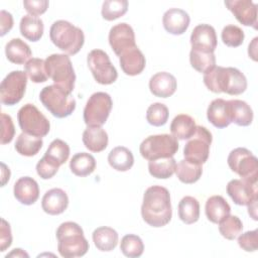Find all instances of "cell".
Segmentation results:
<instances>
[{
	"mask_svg": "<svg viewBox=\"0 0 258 258\" xmlns=\"http://www.w3.org/2000/svg\"><path fill=\"white\" fill-rule=\"evenodd\" d=\"M141 216L145 223L154 228L167 225L172 217L170 194L161 185L148 187L143 195Z\"/></svg>",
	"mask_w": 258,
	"mask_h": 258,
	"instance_id": "cell-1",
	"label": "cell"
},
{
	"mask_svg": "<svg viewBox=\"0 0 258 258\" xmlns=\"http://www.w3.org/2000/svg\"><path fill=\"white\" fill-rule=\"evenodd\" d=\"M204 84L213 93L241 95L247 89L245 75L236 68L215 67L204 74Z\"/></svg>",
	"mask_w": 258,
	"mask_h": 258,
	"instance_id": "cell-2",
	"label": "cell"
},
{
	"mask_svg": "<svg viewBox=\"0 0 258 258\" xmlns=\"http://www.w3.org/2000/svg\"><path fill=\"white\" fill-rule=\"evenodd\" d=\"M56 239L57 251L64 258L84 256L90 247L82 227L75 222L60 224L56 230Z\"/></svg>",
	"mask_w": 258,
	"mask_h": 258,
	"instance_id": "cell-3",
	"label": "cell"
},
{
	"mask_svg": "<svg viewBox=\"0 0 258 258\" xmlns=\"http://www.w3.org/2000/svg\"><path fill=\"white\" fill-rule=\"evenodd\" d=\"M51 42L67 54L78 53L84 45L85 35L81 28L67 20H57L49 29Z\"/></svg>",
	"mask_w": 258,
	"mask_h": 258,
	"instance_id": "cell-4",
	"label": "cell"
},
{
	"mask_svg": "<svg viewBox=\"0 0 258 258\" xmlns=\"http://www.w3.org/2000/svg\"><path fill=\"white\" fill-rule=\"evenodd\" d=\"M41 104L56 118H66L76 109V100L64 89L50 85L44 87L39 94Z\"/></svg>",
	"mask_w": 258,
	"mask_h": 258,
	"instance_id": "cell-5",
	"label": "cell"
},
{
	"mask_svg": "<svg viewBox=\"0 0 258 258\" xmlns=\"http://www.w3.org/2000/svg\"><path fill=\"white\" fill-rule=\"evenodd\" d=\"M45 71L54 85L71 93L75 89L76 74L69 55L53 53L45 58Z\"/></svg>",
	"mask_w": 258,
	"mask_h": 258,
	"instance_id": "cell-6",
	"label": "cell"
},
{
	"mask_svg": "<svg viewBox=\"0 0 258 258\" xmlns=\"http://www.w3.org/2000/svg\"><path fill=\"white\" fill-rule=\"evenodd\" d=\"M177 150V139L169 134L150 135L145 138L139 146L141 156L148 161L172 157Z\"/></svg>",
	"mask_w": 258,
	"mask_h": 258,
	"instance_id": "cell-7",
	"label": "cell"
},
{
	"mask_svg": "<svg viewBox=\"0 0 258 258\" xmlns=\"http://www.w3.org/2000/svg\"><path fill=\"white\" fill-rule=\"evenodd\" d=\"M227 161L231 170L240 175L242 179L257 183L258 159L250 150L244 147L235 148L229 153Z\"/></svg>",
	"mask_w": 258,
	"mask_h": 258,
	"instance_id": "cell-8",
	"label": "cell"
},
{
	"mask_svg": "<svg viewBox=\"0 0 258 258\" xmlns=\"http://www.w3.org/2000/svg\"><path fill=\"white\" fill-rule=\"evenodd\" d=\"M17 120L22 132L36 137H44L50 129L48 119L33 104L22 106L17 113Z\"/></svg>",
	"mask_w": 258,
	"mask_h": 258,
	"instance_id": "cell-9",
	"label": "cell"
},
{
	"mask_svg": "<svg viewBox=\"0 0 258 258\" xmlns=\"http://www.w3.org/2000/svg\"><path fill=\"white\" fill-rule=\"evenodd\" d=\"M113 106L112 99L105 92H97L91 95L84 109V121L87 126L104 125L110 115Z\"/></svg>",
	"mask_w": 258,
	"mask_h": 258,
	"instance_id": "cell-10",
	"label": "cell"
},
{
	"mask_svg": "<svg viewBox=\"0 0 258 258\" xmlns=\"http://www.w3.org/2000/svg\"><path fill=\"white\" fill-rule=\"evenodd\" d=\"M212 140V133L206 127L197 126L195 134L184 145V159L191 163L204 164L209 158Z\"/></svg>",
	"mask_w": 258,
	"mask_h": 258,
	"instance_id": "cell-11",
	"label": "cell"
},
{
	"mask_svg": "<svg viewBox=\"0 0 258 258\" xmlns=\"http://www.w3.org/2000/svg\"><path fill=\"white\" fill-rule=\"evenodd\" d=\"M88 67L95 79L101 85H111L116 82L118 73L112 64L109 55L102 49H93L87 57Z\"/></svg>",
	"mask_w": 258,
	"mask_h": 258,
	"instance_id": "cell-12",
	"label": "cell"
},
{
	"mask_svg": "<svg viewBox=\"0 0 258 258\" xmlns=\"http://www.w3.org/2000/svg\"><path fill=\"white\" fill-rule=\"evenodd\" d=\"M27 75L23 71L10 72L1 82L0 99L1 103L7 106L16 105L25 94Z\"/></svg>",
	"mask_w": 258,
	"mask_h": 258,
	"instance_id": "cell-13",
	"label": "cell"
},
{
	"mask_svg": "<svg viewBox=\"0 0 258 258\" xmlns=\"http://www.w3.org/2000/svg\"><path fill=\"white\" fill-rule=\"evenodd\" d=\"M109 43L116 55L120 56L125 50L136 46L133 28L125 22L114 25L109 32Z\"/></svg>",
	"mask_w": 258,
	"mask_h": 258,
	"instance_id": "cell-14",
	"label": "cell"
},
{
	"mask_svg": "<svg viewBox=\"0 0 258 258\" xmlns=\"http://www.w3.org/2000/svg\"><path fill=\"white\" fill-rule=\"evenodd\" d=\"M227 194L238 206H248L257 201V183L244 179H232L227 184Z\"/></svg>",
	"mask_w": 258,
	"mask_h": 258,
	"instance_id": "cell-15",
	"label": "cell"
},
{
	"mask_svg": "<svg viewBox=\"0 0 258 258\" xmlns=\"http://www.w3.org/2000/svg\"><path fill=\"white\" fill-rule=\"evenodd\" d=\"M226 7L245 26L257 29V5L250 0H227Z\"/></svg>",
	"mask_w": 258,
	"mask_h": 258,
	"instance_id": "cell-16",
	"label": "cell"
},
{
	"mask_svg": "<svg viewBox=\"0 0 258 258\" xmlns=\"http://www.w3.org/2000/svg\"><path fill=\"white\" fill-rule=\"evenodd\" d=\"M190 44L192 49L214 52L217 47L216 30L210 24L197 25L190 34Z\"/></svg>",
	"mask_w": 258,
	"mask_h": 258,
	"instance_id": "cell-17",
	"label": "cell"
},
{
	"mask_svg": "<svg viewBox=\"0 0 258 258\" xmlns=\"http://www.w3.org/2000/svg\"><path fill=\"white\" fill-rule=\"evenodd\" d=\"M189 15L182 9L170 8L164 12L162 23L164 29L173 35H180L185 32L189 25Z\"/></svg>",
	"mask_w": 258,
	"mask_h": 258,
	"instance_id": "cell-18",
	"label": "cell"
},
{
	"mask_svg": "<svg viewBox=\"0 0 258 258\" xmlns=\"http://www.w3.org/2000/svg\"><path fill=\"white\" fill-rule=\"evenodd\" d=\"M13 194L20 204L30 206L37 201L39 197V187L35 179L30 176H23L14 183Z\"/></svg>",
	"mask_w": 258,
	"mask_h": 258,
	"instance_id": "cell-19",
	"label": "cell"
},
{
	"mask_svg": "<svg viewBox=\"0 0 258 258\" xmlns=\"http://www.w3.org/2000/svg\"><path fill=\"white\" fill-rule=\"evenodd\" d=\"M177 83L173 75L167 72H159L149 80L150 92L158 98H168L176 91Z\"/></svg>",
	"mask_w": 258,
	"mask_h": 258,
	"instance_id": "cell-20",
	"label": "cell"
},
{
	"mask_svg": "<svg viewBox=\"0 0 258 258\" xmlns=\"http://www.w3.org/2000/svg\"><path fill=\"white\" fill-rule=\"evenodd\" d=\"M119 63L127 76H137L145 69L146 59L142 51L137 46H134L125 50L119 56Z\"/></svg>",
	"mask_w": 258,
	"mask_h": 258,
	"instance_id": "cell-21",
	"label": "cell"
},
{
	"mask_svg": "<svg viewBox=\"0 0 258 258\" xmlns=\"http://www.w3.org/2000/svg\"><path fill=\"white\" fill-rule=\"evenodd\" d=\"M69 206V198L61 188L54 187L47 190L41 200L42 210L51 216L62 214Z\"/></svg>",
	"mask_w": 258,
	"mask_h": 258,
	"instance_id": "cell-22",
	"label": "cell"
},
{
	"mask_svg": "<svg viewBox=\"0 0 258 258\" xmlns=\"http://www.w3.org/2000/svg\"><path fill=\"white\" fill-rule=\"evenodd\" d=\"M207 118L217 128H226L231 124L229 116L228 101L224 99L213 100L207 110Z\"/></svg>",
	"mask_w": 258,
	"mask_h": 258,
	"instance_id": "cell-23",
	"label": "cell"
},
{
	"mask_svg": "<svg viewBox=\"0 0 258 258\" xmlns=\"http://www.w3.org/2000/svg\"><path fill=\"white\" fill-rule=\"evenodd\" d=\"M83 143L92 152H101L108 146V134L101 126H88L83 133Z\"/></svg>",
	"mask_w": 258,
	"mask_h": 258,
	"instance_id": "cell-24",
	"label": "cell"
},
{
	"mask_svg": "<svg viewBox=\"0 0 258 258\" xmlns=\"http://www.w3.org/2000/svg\"><path fill=\"white\" fill-rule=\"evenodd\" d=\"M229 116L231 123L238 126H249L253 121V111L251 107L242 100H229L228 101Z\"/></svg>",
	"mask_w": 258,
	"mask_h": 258,
	"instance_id": "cell-25",
	"label": "cell"
},
{
	"mask_svg": "<svg viewBox=\"0 0 258 258\" xmlns=\"http://www.w3.org/2000/svg\"><path fill=\"white\" fill-rule=\"evenodd\" d=\"M205 212L210 222L219 224L230 215L231 207L222 196H213L207 200Z\"/></svg>",
	"mask_w": 258,
	"mask_h": 258,
	"instance_id": "cell-26",
	"label": "cell"
},
{
	"mask_svg": "<svg viewBox=\"0 0 258 258\" xmlns=\"http://www.w3.org/2000/svg\"><path fill=\"white\" fill-rule=\"evenodd\" d=\"M5 54L9 61L16 64L26 63L32 55L29 45L20 38H12L5 45Z\"/></svg>",
	"mask_w": 258,
	"mask_h": 258,
	"instance_id": "cell-27",
	"label": "cell"
},
{
	"mask_svg": "<svg viewBox=\"0 0 258 258\" xmlns=\"http://www.w3.org/2000/svg\"><path fill=\"white\" fill-rule=\"evenodd\" d=\"M196 128L195 119L186 114H178L170 124L171 135L179 140L189 139L195 134Z\"/></svg>",
	"mask_w": 258,
	"mask_h": 258,
	"instance_id": "cell-28",
	"label": "cell"
},
{
	"mask_svg": "<svg viewBox=\"0 0 258 258\" xmlns=\"http://www.w3.org/2000/svg\"><path fill=\"white\" fill-rule=\"evenodd\" d=\"M93 242L98 250L110 252L114 250L118 244V233L111 227L103 226L97 228L92 235Z\"/></svg>",
	"mask_w": 258,
	"mask_h": 258,
	"instance_id": "cell-29",
	"label": "cell"
},
{
	"mask_svg": "<svg viewBox=\"0 0 258 258\" xmlns=\"http://www.w3.org/2000/svg\"><path fill=\"white\" fill-rule=\"evenodd\" d=\"M19 29L24 38L35 42L42 37L44 25L40 18L32 15H24L20 20Z\"/></svg>",
	"mask_w": 258,
	"mask_h": 258,
	"instance_id": "cell-30",
	"label": "cell"
},
{
	"mask_svg": "<svg viewBox=\"0 0 258 258\" xmlns=\"http://www.w3.org/2000/svg\"><path fill=\"white\" fill-rule=\"evenodd\" d=\"M108 162L117 171H127L134 164V156L127 147L117 146L110 151Z\"/></svg>",
	"mask_w": 258,
	"mask_h": 258,
	"instance_id": "cell-31",
	"label": "cell"
},
{
	"mask_svg": "<svg viewBox=\"0 0 258 258\" xmlns=\"http://www.w3.org/2000/svg\"><path fill=\"white\" fill-rule=\"evenodd\" d=\"M71 171L77 176H88L96 168L95 157L87 152H79L75 154L70 161Z\"/></svg>",
	"mask_w": 258,
	"mask_h": 258,
	"instance_id": "cell-32",
	"label": "cell"
},
{
	"mask_svg": "<svg viewBox=\"0 0 258 258\" xmlns=\"http://www.w3.org/2000/svg\"><path fill=\"white\" fill-rule=\"evenodd\" d=\"M178 217L186 225L198 222L200 218V203L190 196L182 198L178 204Z\"/></svg>",
	"mask_w": 258,
	"mask_h": 258,
	"instance_id": "cell-33",
	"label": "cell"
},
{
	"mask_svg": "<svg viewBox=\"0 0 258 258\" xmlns=\"http://www.w3.org/2000/svg\"><path fill=\"white\" fill-rule=\"evenodd\" d=\"M43 141L40 137L22 132L16 139L15 150L23 156H34L41 149Z\"/></svg>",
	"mask_w": 258,
	"mask_h": 258,
	"instance_id": "cell-34",
	"label": "cell"
},
{
	"mask_svg": "<svg viewBox=\"0 0 258 258\" xmlns=\"http://www.w3.org/2000/svg\"><path fill=\"white\" fill-rule=\"evenodd\" d=\"M175 167L176 162L173 156L150 160L148 162V170L150 175L159 179H166L171 177L175 172Z\"/></svg>",
	"mask_w": 258,
	"mask_h": 258,
	"instance_id": "cell-35",
	"label": "cell"
},
{
	"mask_svg": "<svg viewBox=\"0 0 258 258\" xmlns=\"http://www.w3.org/2000/svg\"><path fill=\"white\" fill-rule=\"evenodd\" d=\"M175 173L177 178L186 184L197 182L203 173V167L201 164L191 163L185 159L180 160L175 167Z\"/></svg>",
	"mask_w": 258,
	"mask_h": 258,
	"instance_id": "cell-36",
	"label": "cell"
},
{
	"mask_svg": "<svg viewBox=\"0 0 258 258\" xmlns=\"http://www.w3.org/2000/svg\"><path fill=\"white\" fill-rule=\"evenodd\" d=\"M189 61L191 67L202 74H206L216 67V56L214 52H206L191 48Z\"/></svg>",
	"mask_w": 258,
	"mask_h": 258,
	"instance_id": "cell-37",
	"label": "cell"
},
{
	"mask_svg": "<svg viewBox=\"0 0 258 258\" xmlns=\"http://www.w3.org/2000/svg\"><path fill=\"white\" fill-rule=\"evenodd\" d=\"M44 155L56 165L60 166L69 159L70 146L61 139H54L50 142Z\"/></svg>",
	"mask_w": 258,
	"mask_h": 258,
	"instance_id": "cell-38",
	"label": "cell"
},
{
	"mask_svg": "<svg viewBox=\"0 0 258 258\" xmlns=\"http://www.w3.org/2000/svg\"><path fill=\"white\" fill-rule=\"evenodd\" d=\"M120 250L126 257L137 258L143 254L144 244L139 236L128 234L121 239Z\"/></svg>",
	"mask_w": 258,
	"mask_h": 258,
	"instance_id": "cell-39",
	"label": "cell"
},
{
	"mask_svg": "<svg viewBox=\"0 0 258 258\" xmlns=\"http://www.w3.org/2000/svg\"><path fill=\"white\" fill-rule=\"evenodd\" d=\"M128 10L127 0H106L102 5V17L105 20L113 21L123 16Z\"/></svg>",
	"mask_w": 258,
	"mask_h": 258,
	"instance_id": "cell-40",
	"label": "cell"
},
{
	"mask_svg": "<svg viewBox=\"0 0 258 258\" xmlns=\"http://www.w3.org/2000/svg\"><path fill=\"white\" fill-rule=\"evenodd\" d=\"M24 72L31 82L39 84L47 81V74L45 71V60L37 57H31L24 64Z\"/></svg>",
	"mask_w": 258,
	"mask_h": 258,
	"instance_id": "cell-41",
	"label": "cell"
},
{
	"mask_svg": "<svg viewBox=\"0 0 258 258\" xmlns=\"http://www.w3.org/2000/svg\"><path fill=\"white\" fill-rule=\"evenodd\" d=\"M243 230L242 221L237 216L229 215L219 223V232L227 240L236 239Z\"/></svg>",
	"mask_w": 258,
	"mask_h": 258,
	"instance_id": "cell-42",
	"label": "cell"
},
{
	"mask_svg": "<svg viewBox=\"0 0 258 258\" xmlns=\"http://www.w3.org/2000/svg\"><path fill=\"white\" fill-rule=\"evenodd\" d=\"M168 108L162 103L151 104L146 111V120L152 126H163L168 120Z\"/></svg>",
	"mask_w": 258,
	"mask_h": 258,
	"instance_id": "cell-43",
	"label": "cell"
},
{
	"mask_svg": "<svg viewBox=\"0 0 258 258\" xmlns=\"http://www.w3.org/2000/svg\"><path fill=\"white\" fill-rule=\"evenodd\" d=\"M222 40L224 44L229 47H238L240 46L245 38L244 31L237 25L229 24L226 25L221 33Z\"/></svg>",
	"mask_w": 258,
	"mask_h": 258,
	"instance_id": "cell-44",
	"label": "cell"
},
{
	"mask_svg": "<svg viewBox=\"0 0 258 258\" xmlns=\"http://www.w3.org/2000/svg\"><path fill=\"white\" fill-rule=\"evenodd\" d=\"M239 246L246 252H254L258 249V230L247 231L238 237Z\"/></svg>",
	"mask_w": 258,
	"mask_h": 258,
	"instance_id": "cell-45",
	"label": "cell"
},
{
	"mask_svg": "<svg viewBox=\"0 0 258 258\" xmlns=\"http://www.w3.org/2000/svg\"><path fill=\"white\" fill-rule=\"evenodd\" d=\"M58 167V165L43 155L36 164V172L42 179H49L56 174Z\"/></svg>",
	"mask_w": 258,
	"mask_h": 258,
	"instance_id": "cell-46",
	"label": "cell"
},
{
	"mask_svg": "<svg viewBox=\"0 0 258 258\" xmlns=\"http://www.w3.org/2000/svg\"><path fill=\"white\" fill-rule=\"evenodd\" d=\"M1 144L10 143L15 134V127L12 118L5 113H1Z\"/></svg>",
	"mask_w": 258,
	"mask_h": 258,
	"instance_id": "cell-47",
	"label": "cell"
},
{
	"mask_svg": "<svg viewBox=\"0 0 258 258\" xmlns=\"http://www.w3.org/2000/svg\"><path fill=\"white\" fill-rule=\"evenodd\" d=\"M47 0H24L23 6L25 10L32 16H38L43 14L48 8Z\"/></svg>",
	"mask_w": 258,
	"mask_h": 258,
	"instance_id": "cell-48",
	"label": "cell"
},
{
	"mask_svg": "<svg viewBox=\"0 0 258 258\" xmlns=\"http://www.w3.org/2000/svg\"><path fill=\"white\" fill-rule=\"evenodd\" d=\"M12 244V235L11 228L7 221L1 219V227H0V251L4 252L7 248H9Z\"/></svg>",
	"mask_w": 258,
	"mask_h": 258,
	"instance_id": "cell-49",
	"label": "cell"
},
{
	"mask_svg": "<svg viewBox=\"0 0 258 258\" xmlns=\"http://www.w3.org/2000/svg\"><path fill=\"white\" fill-rule=\"evenodd\" d=\"M0 18H1V32H0V35L4 36L13 27V17L11 15V13H9L5 10H1Z\"/></svg>",
	"mask_w": 258,
	"mask_h": 258,
	"instance_id": "cell-50",
	"label": "cell"
},
{
	"mask_svg": "<svg viewBox=\"0 0 258 258\" xmlns=\"http://www.w3.org/2000/svg\"><path fill=\"white\" fill-rule=\"evenodd\" d=\"M257 40H258V37H254V39L252 40V42L249 44L248 46V53H249V56L253 59V60H257Z\"/></svg>",
	"mask_w": 258,
	"mask_h": 258,
	"instance_id": "cell-51",
	"label": "cell"
},
{
	"mask_svg": "<svg viewBox=\"0 0 258 258\" xmlns=\"http://www.w3.org/2000/svg\"><path fill=\"white\" fill-rule=\"evenodd\" d=\"M1 166H2V183H1V186H4L5 183L10 178V170L6 166V164L3 163V162H1Z\"/></svg>",
	"mask_w": 258,
	"mask_h": 258,
	"instance_id": "cell-52",
	"label": "cell"
},
{
	"mask_svg": "<svg viewBox=\"0 0 258 258\" xmlns=\"http://www.w3.org/2000/svg\"><path fill=\"white\" fill-rule=\"evenodd\" d=\"M8 257H29V255L26 252H24L22 249L17 248V249H13V251L11 253L7 254L6 258H8Z\"/></svg>",
	"mask_w": 258,
	"mask_h": 258,
	"instance_id": "cell-53",
	"label": "cell"
}]
</instances>
